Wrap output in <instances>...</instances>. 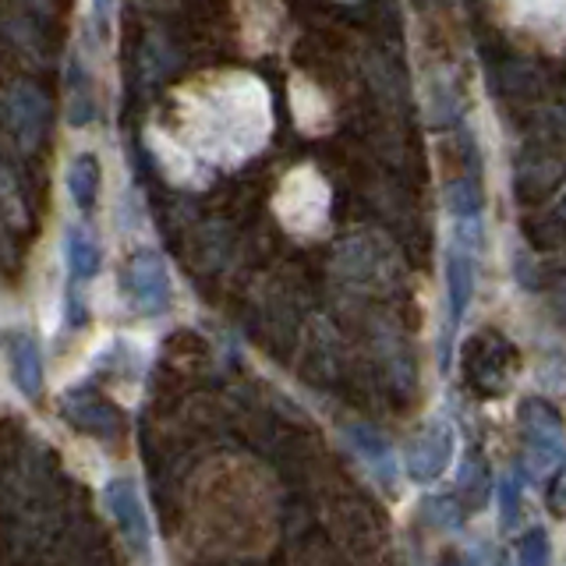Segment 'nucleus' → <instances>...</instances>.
<instances>
[{
    "mask_svg": "<svg viewBox=\"0 0 566 566\" xmlns=\"http://www.w3.org/2000/svg\"><path fill=\"white\" fill-rule=\"evenodd\" d=\"M170 138L195 164L241 167L273 132L270 88L248 71H212L174 93Z\"/></svg>",
    "mask_w": 566,
    "mask_h": 566,
    "instance_id": "f257e3e1",
    "label": "nucleus"
},
{
    "mask_svg": "<svg viewBox=\"0 0 566 566\" xmlns=\"http://www.w3.org/2000/svg\"><path fill=\"white\" fill-rule=\"evenodd\" d=\"M329 206H333L329 185L323 181V174L308 164L294 167L287 177H283L276 188V199H273L280 223L297 238L323 234L329 223Z\"/></svg>",
    "mask_w": 566,
    "mask_h": 566,
    "instance_id": "f03ea898",
    "label": "nucleus"
},
{
    "mask_svg": "<svg viewBox=\"0 0 566 566\" xmlns=\"http://www.w3.org/2000/svg\"><path fill=\"white\" fill-rule=\"evenodd\" d=\"M453 450H457V432L447 418H432L421 424V432L407 442L403 450V468L411 474V482L418 485H432L439 482L447 468L453 464Z\"/></svg>",
    "mask_w": 566,
    "mask_h": 566,
    "instance_id": "7ed1b4c3",
    "label": "nucleus"
},
{
    "mask_svg": "<svg viewBox=\"0 0 566 566\" xmlns=\"http://www.w3.org/2000/svg\"><path fill=\"white\" fill-rule=\"evenodd\" d=\"M103 500H106V510H111V517L132 553L138 559H149L153 556V527H149L146 506L138 500V485L132 478H111L103 489Z\"/></svg>",
    "mask_w": 566,
    "mask_h": 566,
    "instance_id": "20e7f679",
    "label": "nucleus"
},
{
    "mask_svg": "<svg viewBox=\"0 0 566 566\" xmlns=\"http://www.w3.org/2000/svg\"><path fill=\"white\" fill-rule=\"evenodd\" d=\"M474 241H478V223L474 217H457V234L450 244L447 259V283H450V323L460 326L471 294H474Z\"/></svg>",
    "mask_w": 566,
    "mask_h": 566,
    "instance_id": "39448f33",
    "label": "nucleus"
},
{
    "mask_svg": "<svg viewBox=\"0 0 566 566\" xmlns=\"http://www.w3.org/2000/svg\"><path fill=\"white\" fill-rule=\"evenodd\" d=\"M521 424H524V442H527V457L545 471L548 464L559 468L563 460V421L548 403L542 400H527L521 407Z\"/></svg>",
    "mask_w": 566,
    "mask_h": 566,
    "instance_id": "423d86ee",
    "label": "nucleus"
},
{
    "mask_svg": "<svg viewBox=\"0 0 566 566\" xmlns=\"http://www.w3.org/2000/svg\"><path fill=\"white\" fill-rule=\"evenodd\" d=\"M128 294L138 312H164L170 305V270L156 252H138L128 265Z\"/></svg>",
    "mask_w": 566,
    "mask_h": 566,
    "instance_id": "0eeeda50",
    "label": "nucleus"
},
{
    "mask_svg": "<svg viewBox=\"0 0 566 566\" xmlns=\"http://www.w3.org/2000/svg\"><path fill=\"white\" fill-rule=\"evenodd\" d=\"M495 4H500V11H503V18L510 25L531 29L538 35H545L548 29H553L556 40H559L566 0H495Z\"/></svg>",
    "mask_w": 566,
    "mask_h": 566,
    "instance_id": "6e6552de",
    "label": "nucleus"
},
{
    "mask_svg": "<svg viewBox=\"0 0 566 566\" xmlns=\"http://www.w3.org/2000/svg\"><path fill=\"white\" fill-rule=\"evenodd\" d=\"M64 415L88 436L111 439L120 429V415L114 411V407H106L99 397H88V394H67L64 397Z\"/></svg>",
    "mask_w": 566,
    "mask_h": 566,
    "instance_id": "1a4fd4ad",
    "label": "nucleus"
},
{
    "mask_svg": "<svg viewBox=\"0 0 566 566\" xmlns=\"http://www.w3.org/2000/svg\"><path fill=\"white\" fill-rule=\"evenodd\" d=\"M8 354H11V376L18 382L25 397H40L43 394V358H40V347L29 333H18L11 336L8 344Z\"/></svg>",
    "mask_w": 566,
    "mask_h": 566,
    "instance_id": "9d476101",
    "label": "nucleus"
},
{
    "mask_svg": "<svg viewBox=\"0 0 566 566\" xmlns=\"http://www.w3.org/2000/svg\"><path fill=\"white\" fill-rule=\"evenodd\" d=\"M350 442H354V450L361 453V460L371 468V474L379 478V482L386 489H394V478H397V453L394 447L379 436V432H371V429H350Z\"/></svg>",
    "mask_w": 566,
    "mask_h": 566,
    "instance_id": "9b49d317",
    "label": "nucleus"
},
{
    "mask_svg": "<svg viewBox=\"0 0 566 566\" xmlns=\"http://www.w3.org/2000/svg\"><path fill=\"white\" fill-rule=\"evenodd\" d=\"M291 103H294V117H297V124H301L305 132L318 135V132H326L329 124H333V114H329V106H326L323 93H318L315 85H308L305 78H297V82H294Z\"/></svg>",
    "mask_w": 566,
    "mask_h": 566,
    "instance_id": "f8f14e48",
    "label": "nucleus"
},
{
    "mask_svg": "<svg viewBox=\"0 0 566 566\" xmlns=\"http://www.w3.org/2000/svg\"><path fill=\"white\" fill-rule=\"evenodd\" d=\"M453 500L464 506V513H478L489 500V468L474 453L464 457V464L457 471V495Z\"/></svg>",
    "mask_w": 566,
    "mask_h": 566,
    "instance_id": "ddd939ff",
    "label": "nucleus"
},
{
    "mask_svg": "<svg viewBox=\"0 0 566 566\" xmlns=\"http://www.w3.org/2000/svg\"><path fill=\"white\" fill-rule=\"evenodd\" d=\"M67 191H71V202H75L78 209H93L96 195H99V159L93 153H82V156L71 159Z\"/></svg>",
    "mask_w": 566,
    "mask_h": 566,
    "instance_id": "4468645a",
    "label": "nucleus"
},
{
    "mask_svg": "<svg viewBox=\"0 0 566 566\" xmlns=\"http://www.w3.org/2000/svg\"><path fill=\"white\" fill-rule=\"evenodd\" d=\"M64 259H67V270L75 273L78 280H93L99 273V262H103L96 238H88L85 230H78V227L67 230Z\"/></svg>",
    "mask_w": 566,
    "mask_h": 566,
    "instance_id": "2eb2a0df",
    "label": "nucleus"
},
{
    "mask_svg": "<svg viewBox=\"0 0 566 566\" xmlns=\"http://www.w3.org/2000/svg\"><path fill=\"white\" fill-rule=\"evenodd\" d=\"M421 513H424V521L439 531H457L460 524H464V506H460L453 495H436V500H429L421 506Z\"/></svg>",
    "mask_w": 566,
    "mask_h": 566,
    "instance_id": "dca6fc26",
    "label": "nucleus"
},
{
    "mask_svg": "<svg viewBox=\"0 0 566 566\" xmlns=\"http://www.w3.org/2000/svg\"><path fill=\"white\" fill-rule=\"evenodd\" d=\"M517 559L521 566H548L553 563V548H548L545 527H527L517 538Z\"/></svg>",
    "mask_w": 566,
    "mask_h": 566,
    "instance_id": "f3484780",
    "label": "nucleus"
},
{
    "mask_svg": "<svg viewBox=\"0 0 566 566\" xmlns=\"http://www.w3.org/2000/svg\"><path fill=\"white\" fill-rule=\"evenodd\" d=\"M517 521H521V482L513 474H506L500 482V527L513 531Z\"/></svg>",
    "mask_w": 566,
    "mask_h": 566,
    "instance_id": "a211bd4d",
    "label": "nucleus"
},
{
    "mask_svg": "<svg viewBox=\"0 0 566 566\" xmlns=\"http://www.w3.org/2000/svg\"><path fill=\"white\" fill-rule=\"evenodd\" d=\"M545 506H548V513H553V517H566V478H563V468H556L553 478H548Z\"/></svg>",
    "mask_w": 566,
    "mask_h": 566,
    "instance_id": "6ab92c4d",
    "label": "nucleus"
},
{
    "mask_svg": "<svg viewBox=\"0 0 566 566\" xmlns=\"http://www.w3.org/2000/svg\"><path fill=\"white\" fill-rule=\"evenodd\" d=\"M439 566H478L468 553H460V548H450V553H442Z\"/></svg>",
    "mask_w": 566,
    "mask_h": 566,
    "instance_id": "aec40b11",
    "label": "nucleus"
},
{
    "mask_svg": "<svg viewBox=\"0 0 566 566\" xmlns=\"http://www.w3.org/2000/svg\"><path fill=\"white\" fill-rule=\"evenodd\" d=\"M93 8H96L99 18H106V14H111V0H93Z\"/></svg>",
    "mask_w": 566,
    "mask_h": 566,
    "instance_id": "412c9836",
    "label": "nucleus"
}]
</instances>
